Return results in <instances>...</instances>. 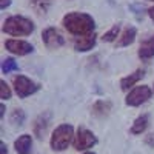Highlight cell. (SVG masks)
Here are the masks:
<instances>
[{
  "mask_svg": "<svg viewBox=\"0 0 154 154\" xmlns=\"http://www.w3.org/2000/svg\"><path fill=\"white\" fill-rule=\"evenodd\" d=\"M145 143L154 148V134H148V136L145 137Z\"/></svg>",
  "mask_w": 154,
  "mask_h": 154,
  "instance_id": "cell-22",
  "label": "cell"
},
{
  "mask_svg": "<svg viewBox=\"0 0 154 154\" xmlns=\"http://www.w3.org/2000/svg\"><path fill=\"white\" fill-rule=\"evenodd\" d=\"M94 45H96V34L94 32L88 34V35H82V37H75V40H74L75 51H80V53L93 49Z\"/></svg>",
  "mask_w": 154,
  "mask_h": 154,
  "instance_id": "cell-11",
  "label": "cell"
},
{
  "mask_svg": "<svg viewBox=\"0 0 154 154\" xmlns=\"http://www.w3.org/2000/svg\"><path fill=\"white\" fill-rule=\"evenodd\" d=\"M0 148H2V149H0V151H2V154H5V152H6V145H5V142L0 143Z\"/></svg>",
  "mask_w": 154,
  "mask_h": 154,
  "instance_id": "cell-26",
  "label": "cell"
},
{
  "mask_svg": "<svg viewBox=\"0 0 154 154\" xmlns=\"http://www.w3.org/2000/svg\"><path fill=\"white\" fill-rule=\"evenodd\" d=\"M0 99H2V100L11 99V89H9V86L6 85L5 80L0 82Z\"/></svg>",
  "mask_w": 154,
  "mask_h": 154,
  "instance_id": "cell-21",
  "label": "cell"
},
{
  "mask_svg": "<svg viewBox=\"0 0 154 154\" xmlns=\"http://www.w3.org/2000/svg\"><path fill=\"white\" fill-rule=\"evenodd\" d=\"M42 38H43V43L46 45V48H49V49H56L65 43L63 35L56 28H46L42 32Z\"/></svg>",
  "mask_w": 154,
  "mask_h": 154,
  "instance_id": "cell-7",
  "label": "cell"
},
{
  "mask_svg": "<svg viewBox=\"0 0 154 154\" xmlns=\"http://www.w3.org/2000/svg\"><path fill=\"white\" fill-rule=\"evenodd\" d=\"M14 148L17 154H31L32 151V137L29 134H22L16 139Z\"/></svg>",
  "mask_w": 154,
  "mask_h": 154,
  "instance_id": "cell-10",
  "label": "cell"
},
{
  "mask_svg": "<svg viewBox=\"0 0 154 154\" xmlns=\"http://www.w3.org/2000/svg\"><path fill=\"white\" fill-rule=\"evenodd\" d=\"M3 116H5V105L2 103V105H0V117L3 119Z\"/></svg>",
  "mask_w": 154,
  "mask_h": 154,
  "instance_id": "cell-25",
  "label": "cell"
},
{
  "mask_svg": "<svg viewBox=\"0 0 154 154\" xmlns=\"http://www.w3.org/2000/svg\"><path fill=\"white\" fill-rule=\"evenodd\" d=\"M96 143H97V137L93 131H89L85 126H80L77 130V134L74 136V142H72L77 151H86L89 148H93Z\"/></svg>",
  "mask_w": 154,
  "mask_h": 154,
  "instance_id": "cell-5",
  "label": "cell"
},
{
  "mask_svg": "<svg viewBox=\"0 0 154 154\" xmlns=\"http://www.w3.org/2000/svg\"><path fill=\"white\" fill-rule=\"evenodd\" d=\"M143 75H145V71H143V69H137V71H134L133 74L123 77V79L120 80V88L123 89V91H128V89L133 88L140 79H142Z\"/></svg>",
  "mask_w": 154,
  "mask_h": 154,
  "instance_id": "cell-13",
  "label": "cell"
},
{
  "mask_svg": "<svg viewBox=\"0 0 154 154\" xmlns=\"http://www.w3.org/2000/svg\"><path fill=\"white\" fill-rule=\"evenodd\" d=\"M82 154H96L94 151H85V152H82Z\"/></svg>",
  "mask_w": 154,
  "mask_h": 154,
  "instance_id": "cell-27",
  "label": "cell"
},
{
  "mask_svg": "<svg viewBox=\"0 0 154 154\" xmlns=\"http://www.w3.org/2000/svg\"><path fill=\"white\" fill-rule=\"evenodd\" d=\"M148 16H149L152 20H154V6H151V8L148 9Z\"/></svg>",
  "mask_w": 154,
  "mask_h": 154,
  "instance_id": "cell-24",
  "label": "cell"
},
{
  "mask_svg": "<svg viewBox=\"0 0 154 154\" xmlns=\"http://www.w3.org/2000/svg\"><path fill=\"white\" fill-rule=\"evenodd\" d=\"M136 28L134 26H126L122 32V35L119 37V40H117V46L119 48H123V46H128V45H131L134 42V38H136Z\"/></svg>",
  "mask_w": 154,
  "mask_h": 154,
  "instance_id": "cell-15",
  "label": "cell"
},
{
  "mask_svg": "<svg viewBox=\"0 0 154 154\" xmlns=\"http://www.w3.org/2000/svg\"><path fill=\"white\" fill-rule=\"evenodd\" d=\"M151 94H152V91H151L149 86H146V85L136 86L128 93V96L125 99V103L128 106H140L151 97Z\"/></svg>",
  "mask_w": 154,
  "mask_h": 154,
  "instance_id": "cell-6",
  "label": "cell"
},
{
  "mask_svg": "<svg viewBox=\"0 0 154 154\" xmlns=\"http://www.w3.org/2000/svg\"><path fill=\"white\" fill-rule=\"evenodd\" d=\"M49 122H51V112H42L38 117L34 120L32 123V131H34V136L38 137V139H42L46 131H48V126H49Z\"/></svg>",
  "mask_w": 154,
  "mask_h": 154,
  "instance_id": "cell-9",
  "label": "cell"
},
{
  "mask_svg": "<svg viewBox=\"0 0 154 154\" xmlns=\"http://www.w3.org/2000/svg\"><path fill=\"white\" fill-rule=\"evenodd\" d=\"M74 142V128L69 123H62L53 131V136L49 139V145L54 151H63Z\"/></svg>",
  "mask_w": 154,
  "mask_h": 154,
  "instance_id": "cell-2",
  "label": "cell"
},
{
  "mask_svg": "<svg viewBox=\"0 0 154 154\" xmlns=\"http://www.w3.org/2000/svg\"><path fill=\"white\" fill-rule=\"evenodd\" d=\"M25 120H26V116H25L23 109H14L11 112V123L14 126H22L25 123Z\"/></svg>",
  "mask_w": 154,
  "mask_h": 154,
  "instance_id": "cell-19",
  "label": "cell"
},
{
  "mask_svg": "<svg viewBox=\"0 0 154 154\" xmlns=\"http://www.w3.org/2000/svg\"><path fill=\"white\" fill-rule=\"evenodd\" d=\"M3 32L9 35H29L34 31V23L22 16H11L3 22Z\"/></svg>",
  "mask_w": 154,
  "mask_h": 154,
  "instance_id": "cell-3",
  "label": "cell"
},
{
  "mask_svg": "<svg viewBox=\"0 0 154 154\" xmlns=\"http://www.w3.org/2000/svg\"><path fill=\"white\" fill-rule=\"evenodd\" d=\"M149 2H154V0H149Z\"/></svg>",
  "mask_w": 154,
  "mask_h": 154,
  "instance_id": "cell-28",
  "label": "cell"
},
{
  "mask_svg": "<svg viewBox=\"0 0 154 154\" xmlns=\"http://www.w3.org/2000/svg\"><path fill=\"white\" fill-rule=\"evenodd\" d=\"M149 125V116L148 114H142V116H139V117L134 120L133 126H131V134H142L146 128Z\"/></svg>",
  "mask_w": 154,
  "mask_h": 154,
  "instance_id": "cell-16",
  "label": "cell"
},
{
  "mask_svg": "<svg viewBox=\"0 0 154 154\" xmlns=\"http://www.w3.org/2000/svg\"><path fill=\"white\" fill-rule=\"evenodd\" d=\"M9 5H11V0H2V5H0V8L5 9V8L9 6Z\"/></svg>",
  "mask_w": 154,
  "mask_h": 154,
  "instance_id": "cell-23",
  "label": "cell"
},
{
  "mask_svg": "<svg viewBox=\"0 0 154 154\" xmlns=\"http://www.w3.org/2000/svg\"><path fill=\"white\" fill-rule=\"evenodd\" d=\"M62 25L65 26V29L77 37H82V35H88V34H93L94 32V19L85 14V12H68V14L63 17Z\"/></svg>",
  "mask_w": 154,
  "mask_h": 154,
  "instance_id": "cell-1",
  "label": "cell"
},
{
  "mask_svg": "<svg viewBox=\"0 0 154 154\" xmlns=\"http://www.w3.org/2000/svg\"><path fill=\"white\" fill-rule=\"evenodd\" d=\"M5 48L12 54H17V56H26V54H31L34 51V46L25 40H6L5 42Z\"/></svg>",
  "mask_w": 154,
  "mask_h": 154,
  "instance_id": "cell-8",
  "label": "cell"
},
{
  "mask_svg": "<svg viewBox=\"0 0 154 154\" xmlns=\"http://www.w3.org/2000/svg\"><path fill=\"white\" fill-rule=\"evenodd\" d=\"M154 56V35L148 37L139 46V57L142 60H148Z\"/></svg>",
  "mask_w": 154,
  "mask_h": 154,
  "instance_id": "cell-12",
  "label": "cell"
},
{
  "mask_svg": "<svg viewBox=\"0 0 154 154\" xmlns=\"http://www.w3.org/2000/svg\"><path fill=\"white\" fill-rule=\"evenodd\" d=\"M119 31H120V26H119V25H114V26H112L108 32L103 34L102 40H103V42H114V40H116V37L119 35Z\"/></svg>",
  "mask_w": 154,
  "mask_h": 154,
  "instance_id": "cell-20",
  "label": "cell"
},
{
  "mask_svg": "<svg viewBox=\"0 0 154 154\" xmlns=\"http://www.w3.org/2000/svg\"><path fill=\"white\" fill-rule=\"evenodd\" d=\"M111 108H112V105H111L109 100H97L91 106V112L96 117H106L111 111Z\"/></svg>",
  "mask_w": 154,
  "mask_h": 154,
  "instance_id": "cell-14",
  "label": "cell"
},
{
  "mask_svg": "<svg viewBox=\"0 0 154 154\" xmlns=\"http://www.w3.org/2000/svg\"><path fill=\"white\" fill-rule=\"evenodd\" d=\"M12 85H14V91H16V94H17L20 99L28 97V96L37 93L38 89H40V85H38V83L32 82L29 77L22 75V74H19V75L14 77V80H12Z\"/></svg>",
  "mask_w": 154,
  "mask_h": 154,
  "instance_id": "cell-4",
  "label": "cell"
},
{
  "mask_svg": "<svg viewBox=\"0 0 154 154\" xmlns=\"http://www.w3.org/2000/svg\"><path fill=\"white\" fill-rule=\"evenodd\" d=\"M54 0H29V5L37 14H46Z\"/></svg>",
  "mask_w": 154,
  "mask_h": 154,
  "instance_id": "cell-17",
  "label": "cell"
},
{
  "mask_svg": "<svg viewBox=\"0 0 154 154\" xmlns=\"http://www.w3.org/2000/svg\"><path fill=\"white\" fill-rule=\"evenodd\" d=\"M12 71H19V65H17V62L12 57H6L2 62V72L3 74H9Z\"/></svg>",
  "mask_w": 154,
  "mask_h": 154,
  "instance_id": "cell-18",
  "label": "cell"
}]
</instances>
